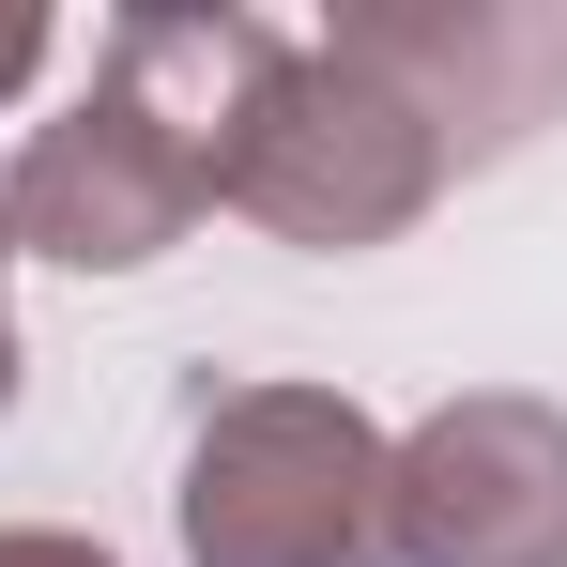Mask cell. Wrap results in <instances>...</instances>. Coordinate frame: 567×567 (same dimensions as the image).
<instances>
[{
  "instance_id": "cell-5",
  "label": "cell",
  "mask_w": 567,
  "mask_h": 567,
  "mask_svg": "<svg viewBox=\"0 0 567 567\" xmlns=\"http://www.w3.org/2000/svg\"><path fill=\"white\" fill-rule=\"evenodd\" d=\"M338 47L430 107V138L461 169L567 107V16H537V0H369V16H338Z\"/></svg>"
},
{
  "instance_id": "cell-6",
  "label": "cell",
  "mask_w": 567,
  "mask_h": 567,
  "mask_svg": "<svg viewBox=\"0 0 567 567\" xmlns=\"http://www.w3.org/2000/svg\"><path fill=\"white\" fill-rule=\"evenodd\" d=\"M0 567H107V537H62V522H0Z\"/></svg>"
},
{
  "instance_id": "cell-3",
  "label": "cell",
  "mask_w": 567,
  "mask_h": 567,
  "mask_svg": "<svg viewBox=\"0 0 567 567\" xmlns=\"http://www.w3.org/2000/svg\"><path fill=\"white\" fill-rule=\"evenodd\" d=\"M199 215H215V154H199L185 123H154L123 78H93L62 123H31L16 169H0V246L78 261V277H138V261H169Z\"/></svg>"
},
{
  "instance_id": "cell-1",
  "label": "cell",
  "mask_w": 567,
  "mask_h": 567,
  "mask_svg": "<svg viewBox=\"0 0 567 567\" xmlns=\"http://www.w3.org/2000/svg\"><path fill=\"white\" fill-rule=\"evenodd\" d=\"M169 522H185V567H399L383 430L322 383H215Z\"/></svg>"
},
{
  "instance_id": "cell-7",
  "label": "cell",
  "mask_w": 567,
  "mask_h": 567,
  "mask_svg": "<svg viewBox=\"0 0 567 567\" xmlns=\"http://www.w3.org/2000/svg\"><path fill=\"white\" fill-rule=\"evenodd\" d=\"M31 62H47V0H0V93H31Z\"/></svg>"
},
{
  "instance_id": "cell-2",
  "label": "cell",
  "mask_w": 567,
  "mask_h": 567,
  "mask_svg": "<svg viewBox=\"0 0 567 567\" xmlns=\"http://www.w3.org/2000/svg\"><path fill=\"white\" fill-rule=\"evenodd\" d=\"M445 138H430V107L399 93V78H369L338 31L322 47H291L277 78H261V107H246V138H230V215H261L277 246H307V261H353V246H399L430 199H445Z\"/></svg>"
},
{
  "instance_id": "cell-8",
  "label": "cell",
  "mask_w": 567,
  "mask_h": 567,
  "mask_svg": "<svg viewBox=\"0 0 567 567\" xmlns=\"http://www.w3.org/2000/svg\"><path fill=\"white\" fill-rule=\"evenodd\" d=\"M0 261H16V246H0ZM0 414H16V322H0Z\"/></svg>"
},
{
  "instance_id": "cell-4",
  "label": "cell",
  "mask_w": 567,
  "mask_h": 567,
  "mask_svg": "<svg viewBox=\"0 0 567 567\" xmlns=\"http://www.w3.org/2000/svg\"><path fill=\"white\" fill-rule=\"evenodd\" d=\"M399 567H567V399L475 383L383 445Z\"/></svg>"
}]
</instances>
